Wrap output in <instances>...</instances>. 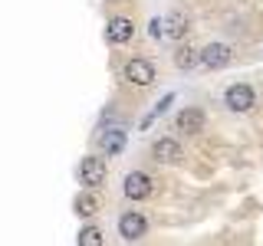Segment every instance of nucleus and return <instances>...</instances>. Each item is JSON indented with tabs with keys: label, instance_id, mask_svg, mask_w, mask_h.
Listing matches in <instances>:
<instances>
[{
	"label": "nucleus",
	"instance_id": "nucleus-1",
	"mask_svg": "<svg viewBox=\"0 0 263 246\" xmlns=\"http://www.w3.org/2000/svg\"><path fill=\"white\" fill-rule=\"evenodd\" d=\"M224 102H227L230 112H250L253 105H257V92H253V86H247V82H234V86L227 89Z\"/></svg>",
	"mask_w": 263,
	"mask_h": 246
},
{
	"label": "nucleus",
	"instance_id": "nucleus-2",
	"mask_svg": "<svg viewBox=\"0 0 263 246\" xmlns=\"http://www.w3.org/2000/svg\"><path fill=\"white\" fill-rule=\"evenodd\" d=\"M122 76H125L132 86H152L155 82V66L148 59H128L125 69H122Z\"/></svg>",
	"mask_w": 263,
	"mask_h": 246
},
{
	"label": "nucleus",
	"instance_id": "nucleus-3",
	"mask_svg": "<svg viewBox=\"0 0 263 246\" xmlns=\"http://www.w3.org/2000/svg\"><path fill=\"white\" fill-rule=\"evenodd\" d=\"M79 180L86 187L105 184V161L102 158H82V164H79Z\"/></svg>",
	"mask_w": 263,
	"mask_h": 246
},
{
	"label": "nucleus",
	"instance_id": "nucleus-4",
	"mask_svg": "<svg viewBox=\"0 0 263 246\" xmlns=\"http://www.w3.org/2000/svg\"><path fill=\"white\" fill-rule=\"evenodd\" d=\"M145 230H148V220H145L138 210L122 213V220H119V233L125 236V240H142V236H145Z\"/></svg>",
	"mask_w": 263,
	"mask_h": 246
},
{
	"label": "nucleus",
	"instance_id": "nucleus-5",
	"mask_svg": "<svg viewBox=\"0 0 263 246\" xmlns=\"http://www.w3.org/2000/svg\"><path fill=\"white\" fill-rule=\"evenodd\" d=\"M152 194V177L145 174V171H132L125 177V197L132 200H145V197Z\"/></svg>",
	"mask_w": 263,
	"mask_h": 246
},
{
	"label": "nucleus",
	"instance_id": "nucleus-6",
	"mask_svg": "<svg viewBox=\"0 0 263 246\" xmlns=\"http://www.w3.org/2000/svg\"><path fill=\"white\" fill-rule=\"evenodd\" d=\"M201 63L208 66V69H224L230 63V46L227 43H211L201 49Z\"/></svg>",
	"mask_w": 263,
	"mask_h": 246
},
{
	"label": "nucleus",
	"instance_id": "nucleus-7",
	"mask_svg": "<svg viewBox=\"0 0 263 246\" xmlns=\"http://www.w3.org/2000/svg\"><path fill=\"white\" fill-rule=\"evenodd\" d=\"M152 154H155V161H161V164H175V161H181V145L175 138H158V141L152 145Z\"/></svg>",
	"mask_w": 263,
	"mask_h": 246
},
{
	"label": "nucleus",
	"instance_id": "nucleus-8",
	"mask_svg": "<svg viewBox=\"0 0 263 246\" xmlns=\"http://www.w3.org/2000/svg\"><path fill=\"white\" fill-rule=\"evenodd\" d=\"M178 131H184V135H197V131H204V112L201 109H181L178 112Z\"/></svg>",
	"mask_w": 263,
	"mask_h": 246
},
{
	"label": "nucleus",
	"instance_id": "nucleus-9",
	"mask_svg": "<svg viewBox=\"0 0 263 246\" xmlns=\"http://www.w3.org/2000/svg\"><path fill=\"white\" fill-rule=\"evenodd\" d=\"M132 33H135V27H132L128 16H112L109 27H105V36H109L112 43H128Z\"/></svg>",
	"mask_w": 263,
	"mask_h": 246
},
{
	"label": "nucleus",
	"instance_id": "nucleus-10",
	"mask_svg": "<svg viewBox=\"0 0 263 246\" xmlns=\"http://www.w3.org/2000/svg\"><path fill=\"white\" fill-rule=\"evenodd\" d=\"M187 30H191V20H187L181 10L175 13H168L164 16V36H171V39H184L187 36Z\"/></svg>",
	"mask_w": 263,
	"mask_h": 246
},
{
	"label": "nucleus",
	"instance_id": "nucleus-11",
	"mask_svg": "<svg viewBox=\"0 0 263 246\" xmlns=\"http://www.w3.org/2000/svg\"><path fill=\"white\" fill-rule=\"evenodd\" d=\"M99 145H102V151L109 154V158H115V154H119L122 148H125V131H119V128L105 131V135H102V141H99Z\"/></svg>",
	"mask_w": 263,
	"mask_h": 246
},
{
	"label": "nucleus",
	"instance_id": "nucleus-12",
	"mask_svg": "<svg viewBox=\"0 0 263 246\" xmlns=\"http://www.w3.org/2000/svg\"><path fill=\"white\" fill-rule=\"evenodd\" d=\"M201 63V53L191 46H178V53H175V66L178 69H194V66Z\"/></svg>",
	"mask_w": 263,
	"mask_h": 246
},
{
	"label": "nucleus",
	"instance_id": "nucleus-13",
	"mask_svg": "<svg viewBox=\"0 0 263 246\" xmlns=\"http://www.w3.org/2000/svg\"><path fill=\"white\" fill-rule=\"evenodd\" d=\"M76 213H82V217H92V213H99V200L92 194H79L76 197Z\"/></svg>",
	"mask_w": 263,
	"mask_h": 246
},
{
	"label": "nucleus",
	"instance_id": "nucleus-14",
	"mask_svg": "<svg viewBox=\"0 0 263 246\" xmlns=\"http://www.w3.org/2000/svg\"><path fill=\"white\" fill-rule=\"evenodd\" d=\"M171 102H175V95H171V92H168V95H164V98H161V102H158V105H155V109H152V115H145V121H142V128H148V125H152V121H155V118H158V115H164V112H168V109H171Z\"/></svg>",
	"mask_w": 263,
	"mask_h": 246
},
{
	"label": "nucleus",
	"instance_id": "nucleus-15",
	"mask_svg": "<svg viewBox=\"0 0 263 246\" xmlns=\"http://www.w3.org/2000/svg\"><path fill=\"white\" fill-rule=\"evenodd\" d=\"M79 246H102V233H99L96 227L79 230Z\"/></svg>",
	"mask_w": 263,
	"mask_h": 246
}]
</instances>
